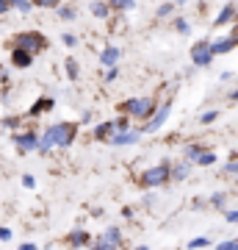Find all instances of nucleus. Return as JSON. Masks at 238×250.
<instances>
[{
    "label": "nucleus",
    "mask_w": 238,
    "mask_h": 250,
    "mask_svg": "<svg viewBox=\"0 0 238 250\" xmlns=\"http://www.w3.org/2000/svg\"><path fill=\"white\" fill-rule=\"evenodd\" d=\"M236 187H238V175H236Z\"/></svg>",
    "instance_id": "47"
},
{
    "label": "nucleus",
    "mask_w": 238,
    "mask_h": 250,
    "mask_svg": "<svg viewBox=\"0 0 238 250\" xmlns=\"http://www.w3.org/2000/svg\"><path fill=\"white\" fill-rule=\"evenodd\" d=\"M141 128H128V131H116L111 139H108V145H114V147H130V145H139L141 139Z\"/></svg>",
    "instance_id": "7"
},
{
    "label": "nucleus",
    "mask_w": 238,
    "mask_h": 250,
    "mask_svg": "<svg viewBox=\"0 0 238 250\" xmlns=\"http://www.w3.org/2000/svg\"><path fill=\"white\" fill-rule=\"evenodd\" d=\"M233 245H236V239H227V242H219L213 250H233Z\"/></svg>",
    "instance_id": "40"
},
{
    "label": "nucleus",
    "mask_w": 238,
    "mask_h": 250,
    "mask_svg": "<svg viewBox=\"0 0 238 250\" xmlns=\"http://www.w3.org/2000/svg\"><path fill=\"white\" fill-rule=\"evenodd\" d=\"M205 150H208L205 145H200V142H188V145L183 147V159H188L191 164H194V161H197V156H200V153H205Z\"/></svg>",
    "instance_id": "19"
},
{
    "label": "nucleus",
    "mask_w": 238,
    "mask_h": 250,
    "mask_svg": "<svg viewBox=\"0 0 238 250\" xmlns=\"http://www.w3.org/2000/svg\"><path fill=\"white\" fill-rule=\"evenodd\" d=\"M61 42H64L67 47H75V45H78V36H72V34H64V36H61Z\"/></svg>",
    "instance_id": "36"
},
{
    "label": "nucleus",
    "mask_w": 238,
    "mask_h": 250,
    "mask_svg": "<svg viewBox=\"0 0 238 250\" xmlns=\"http://www.w3.org/2000/svg\"><path fill=\"white\" fill-rule=\"evenodd\" d=\"M53 106H55L53 98H42V100H36L34 106H31V111H28V114H31V117H39V114H44V111H50Z\"/></svg>",
    "instance_id": "18"
},
{
    "label": "nucleus",
    "mask_w": 238,
    "mask_h": 250,
    "mask_svg": "<svg viewBox=\"0 0 238 250\" xmlns=\"http://www.w3.org/2000/svg\"><path fill=\"white\" fill-rule=\"evenodd\" d=\"M233 250H238V239H236V245H233Z\"/></svg>",
    "instance_id": "46"
},
{
    "label": "nucleus",
    "mask_w": 238,
    "mask_h": 250,
    "mask_svg": "<svg viewBox=\"0 0 238 250\" xmlns=\"http://www.w3.org/2000/svg\"><path fill=\"white\" fill-rule=\"evenodd\" d=\"M3 125H6V128H19V117H6Z\"/></svg>",
    "instance_id": "39"
},
{
    "label": "nucleus",
    "mask_w": 238,
    "mask_h": 250,
    "mask_svg": "<svg viewBox=\"0 0 238 250\" xmlns=\"http://www.w3.org/2000/svg\"><path fill=\"white\" fill-rule=\"evenodd\" d=\"M213 164H216V153H213V150L200 153V156H197V161H194V167H213Z\"/></svg>",
    "instance_id": "21"
},
{
    "label": "nucleus",
    "mask_w": 238,
    "mask_h": 250,
    "mask_svg": "<svg viewBox=\"0 0 238 250\" xmlns=\"http://www.w3.org/2000/svg\"><path fill=\"white\" fill-rule=\"evenodd\" d=\"M92 14H94L97 20H108L111 17V6L103 3V0H94V3H92Z\"/></svg>",
    "instance_id": "20"
},
{
    "label": "nucleus",
    "mask_w": 238,
    "mask_h": 250,
    "mask_svg": "<svg viewBox=\"0 0 238 250\" xmlns=\"http://www.w3.org/2000/svg\"><path fill=\"white\" fill-rule=\"evenodd\" d=\"M191 208H194V211H205V208H208V197H194V200H191Z\"/></svg>",
    "instance_id": "33"
},
{
    "label": "nucleus",
    "mask_w": 238,
    "mask_h": 250,
    "mask_svg": "<svg viewBox=\"0 0 238 250\" xmlns=\"http://www.w3.org/2000/svg\"><path fill=\"white\" fill-rule=\"evenodd\" d=\"M236 47H238V31L230 34V36H221L216 42H211V53H213V59H216V56H224V53H230V50H236Z\"/></svg>",
    "instance_id": "10"
},
{
    "label": "nucleus",
    "mask_w": 238,
    "mask_h": 250,
    "mask_svg": "<svg viewBox=\"0 0 238 250\" xmlns=\"http://www.w3.org/2000/svg\"><path fill=\"white\" fill-rule=\"evenodd\" d=\"M191 170H194V164H191V161L188 159H180V161H175V164H172V181H185L188 178V175H191Z\"/></svg>",
    "instance_id": "11"
},
{
    "label": "nucleus",
    "mask_w": 238,
    "mask_h": 250,
    "mask_svg": "<svg viewBox=\"0 0 238 250\" xmlns=\"http://www.w3.org/2000/svg\"><path fill=\"white\" fill-rule=\"evenodd\" d=\"M172 28H175V31H177L180 36H188V34H191V25H188V20H183V17H175Z\"/></svg>",
    "instance_id": "25"
},
{
    "label": "nucleus",
    "mask_w": 238,
    "mask_h": 250,
    "mask_svg": "<svg viewBox=\"0 0 238 250\" xmlns=\"http://www.w3.org/2000/svg\"><path fill=\"white\" fill-rule=\"evenodd\" d=\"M22 187H25V189H34V187H36V178L25 172V175H22Z\"/></svg>",
    "instance_id": "38"
},
{
    "label": "nucleus",
    "mask_w": 238,
    "mask_h": 250,
    "mask_svg": "<svg viewBox=\"0 0 238 250\" xmlns=\"http://www.w3.org/2000/svg\"><path fill=\"white\" fill-rule=\"evenodd\" d=\"M92 233L83 231V228H72L70 233H67V245H70L72 250H86L89 245H92Z\"/></svg>",
    "instance_id": "9"
},
{
    "label": "nucleus",
    "mask_w": 238,
    "mask_h": 250,
    "mask_svg": "<svg viewBox=\"0 0 238 250\" xmlns=\"http://www.w3.org/2000/svg\"><path fill=\"white\" fill-rule=\"evenodd\" d=\"M119 78V70L116 67H108V72H106V81H116Z\"/></svg>",
    "instance_id": "41"
},
{
    "label": "nucleus",
    "mask_w": 238,
    "mask_h": 250,
    "mask_svg": "<svg viewBox=\"0 0 238 250\" xmlns=\"http://www.w3.org/2000/svg\"><path fill=\"white\" fill-rule=\"evenodd\" d=\"M114 120H103V123L97 125V128H94V139H97V142H106L108 145V139H111V136H114Z\"/></svg>",
    "instance_id": "12"
},
{
    "label": "nucleus",
    "mask_w": 238,
    "mask_h": 250,
    "mask_svg": "<svg viewBox=\"0 0 238 250\" xmlns=\"http://www.w3.org/2000/svg\"><path fill=\"white\" fill-rule=\"evenodd\" d=\"M31 3H34L36 9H58L61 0H31Z\"/></svg>",
    "instance_id": "31"
},
{
    "label": "nucleus",
    "mask_w": 238,
    "mask_h": 250,
    "mask_svg": "<svg viewBox=\"0 0 238 250\" xmlns=\"http://www.w3.org/2000/svg\"><path fill=\"white\" fill-rule=\"evenodd\" d=\"M19 250H39V248H36L34 242H22V245H19Z\"/></svg>",
    "instance_id": "43"
},
{
    "label": "nucleus",
    "mask_w": 238,
    "mask_h": 250,
    "mask_svg": "<svg viewBox=\"0 0 238 250\" xmlns=\"http://www.w3.org/2000/svg\"><path fill=\"white\" fill-rule=\"evenodd\" d=\"M11 9V0H0V14H6Z\"/></svg>",
    "instance_id": "42"
},
{
    "label": "nucleus",
    "mask_w": 238,
    "mask_h": 250,
    "mask_svg": "<svg viewBox=\"0 0 238 250\" xmlns=\"http://www.w3.org/2000/svg\"><path fill=\"white\" fill-rule=\"evenodd\" d=\"M11 9H17L19 14H28V11L34 9V3L31 0H11Z\"/></svg>",
    "instance_id": "26"
},
{
    "label": "nucleus",
    "mask_w": 238,
    "mask_h": 250,
    "mask_svg": "<svg viewBox=\"0 0 238 250\" xmlns=\"http://www.w3.org/2000/svg\"><path fill=\"white\" fill-rule=\"evenodd\" d=\"M11 45L17 47V50H25L28 56H36V53H42V50H47V39L39 31H22V34H17L11 39Z\"/></svg>",
    "instance_id": "4"
},
{
    "label": "nucleus",
    "mask_w": 238,
    "mask_h": 250,
    "mask_svg": "<svg viewBox=\"0 0 238 250\" xmlns=\"http://www.w3.org/2000/svg\"><path fill=\"white\" fill-rule=\"evenodd\" d=\"M119 56H122V50H119V47L108 45L106 50L100 53V64H103V67H116V62H119Z\"/></svg>",
    "instance_id": "14"
},
{
    "label": "nucleus",
    "mask_w": 238,
    "mask_h": 250,
    "mask_svg": "<svg viewBox=\"0 0 238 250\" xmlns=\"http://www.w3.org/2000/svg\"><path fill=\"white\" fill-rule=\"evenodd\" d=\"M236 14H238V9H236V3H227L224 9L216 14V20H213V25L219 28V25H227V22H233L236 20Z\"/></svg>",
    "instance_id": "13"
},
{
    "label": "nucleus",
    "mask_w": 238,
    "mask_h": 250,
    "mask_svg": "<svg viewBox=\"0 0 238 250\" xmlns=\"http://www.w3.org/2000/svg\"><path fill=\"white\" fill-rule=\"evenodd\" d=\"M58 17L67 20V22H72V20L78 17V11L72 9V6H61V9H58Z\"/></svg>",
    "instance_id": "29"
},
{
    "label": "nucleus",
    "mask_w": 238,
    "mask_h": 250,
    "mask_svg": "<svg viewBox=\"0 0 238 250\" xmlns=\"http://www.w3.org/2000/svg\"><path fill=\"white\" fill-rule=\"evenodd\" d=\"M230 100H238V89H233V92H230Z\"/></svg>",
    "instance_id": "44"
},
{
    "label": "nucleus",
    "mask_w": 238,
    "mask_h": 250,
    "mask_svg": "<svg viewBox=\"0 0 238 250\" xmlns=\"http://www.w3.org/2000/svg\"><path fill=\"white\" fill-rule=\"evenodd\" d=\"M191 62L197 64V67H208V64L213 62V53H211V42L208 39H200L194 47H191Z\"/></svg>",
    "instance_id": "8"
},
{
    "label": "nucleus",
    "mask_w": 238,
    "mask_h": 250,
    "mask_svg": "<svg viewBox=\"0 0 238 250\" xmlns=\"http://www.w3.org/2000/svg\"><path fill=\"white\" fill-rule=\"evenodd\" d=\"M133 250H150V248H147V245H139V248H133Z\"/></svg>",
    "instance_id": "45"
},
{
    "label": "nucleus",
    "mask_w": 238,
    "mask_h": 250,
    "mask_svg": "<svg viewBox=\"0 0 238 250\" xmlns=\"http://www.w3.org/2000/svg\"><path fill=\"white\" fill-rule=\"evenodd\" d=\"M100 239H103V242H108V245H116V248H122V245H125V239H122V231H119L116 225H111V228H106V231L100 233Z\"/></svg>",
    "instance_id": "16"
},
{
    "label": "nucleus",
    "mask_w": 238,
    "mask_h": 250,
    "mask_svg": "<svg viewBox=\"0 0 238 250\" xmlns=\"http://www.w3.org/2000/svg\"><path fill=\"white\" fill-rule=\"evenodd\" d=\"M11 228H6V225H0V242H11Z\"/></svg>",
    "instance_id": "37"
},
{
    "label": "nucleus",
    "mask_w": 238,
    "mask_h": 250,
    "mask_svg": "<svg viewBox=\"0 0 238 250\" xmlns=\"http://www.w3.org/2000/svg\"><path fill=\"white\" fill-rule=\"evenodd\" d=\"M75 139H78V125L75 123H53L42 131V136H39V150L36 153L47 156L53 147H70Z\"/></svg>",
    "instance_id": "1"
},
{
    "label": "nucleus",
    "mask_w": 238,
    "mask_h": 250,
    "mask_svg": "<svg viewBox=\"0 0 238 250\" xmlns=\"http://www.w3.org/2000/svg\"><path fill=\"white\" fill-rule=\"evenodd\" d=\"M114 128H116V131H128V128H130V117H116ZM116 131H114V134H116Z\"/></svg>",
    "instance_id": "32"
},
{
    "label": "nucleus",
    "mask_w": 238,
    "mask_h": 250,
    "mask_svg": "<svg viewBox=\"0 0 238 250\" xmlns=\"http://www.w3.org/2000/svg\"><path fill=\"white\" fill-rule=\"evenodd\" d=\"M11 64H14L17 70H28V67L34 64V56H28L25 50H17V47H14V50H11Z\"/></svg>",
    "instance_id": "15"
},
{
    "label": "nucleus",
    "mask_w": 238,
    "mask_h": 250,
    "mask_svg": "<svg viewBox=\"0 0 238 250\" xmlns=\"http://www.w3.org/2000/svg\"><path fill=\"white\" fill-rule=\"evenodd\" d=\"M169 184H172V161L150 164V167L139 175L141 189H164V187H169Z\"/></svg>",
    "instance_id": "2"
},
{
    "label": "nucleus",
    "mask_w": 238,
    "mask_h": 250,
    "mask_svg": "<svg viewBox=\"0 0 238 250\" xmlns=\"http://www.w3.org/2000/svg\"><path fill=\"white\" fill-rule=\"evenodd\" d=\"M216 120H219V108H211V111H205V114L200 117L202 125H211V123H216Z\"/></svg>",
    "instance_id": "30"
},
{
    "label": "nucleus",
    "mask_w": 238,
    "mask_h": 250,
    "mask_svg": "<svg viewBox=\"0 0 238 250\" xmlns=\"http://www.w3.org/2000/svg\"><path fill=\"white\" fill-rule=\"evenodd\" d=\"M11 142L17 145L19 153H34V150H39V134H36V131H17Z\"/></svg>",
    "instance_id": "6"
},
{
    "label": "nucleus",
    "mask_w": 238,
    "mask_h": 250,
    "mask_svg": "<svg viewBox=\"0 0 238 250\" xmlns=\"http://www.w3.org/2000/svg\"><path fill=\"white\" fill-rule=\"evenodd\" d=\"M64 70H67V78L70 81H78V75H80V67H78V62H75V59H67V62H64Z\"/></svg>",
    "instance_id": "23"
},
{
    "label": "nucleus",
    "mask_w": 238,
    "mask_h": 250,
    "mask_svg": "<svg viewBox=\"0 0 238 250\" xmlns=\"http://www.w3.org/2000/svg\"><path fill=\"white\" fill-rule=\"evenodd\" d=\"M172 11H175V3H164V6H158V11H155V14H158V17H169Z\"/></svg>",
    "instance_id": "34"
},
{
    "label": "nucleus",
    "mask_w": 238,
    "mask_h": 250,
    "mask_svg": "<svg viewBox=\"0 0 238 250\" xmlns=\"http://www.w3.org/2000/svg\"><path fill=\"white\" fill-rule=\"evenodd\" d=\"M185 248L188 250H205V248H211V239H208V236H194V239H188Z\"/></svg>",
    "instance_id": "24"
},
{
    "label": "nucleus",
    "mask_w": 238,
    "mask_h": 250,
    "mask_svg": "<svg viewBox=\"0 0 238 250\" xmlns=\"http://www.w3.org/2000/svg\"><path fill=\"white\" fill-rule=\"evenodd\" d=\"M224 220H227L230 225H238V208H227V211H224Z\"/></svg>",
    "instance_id": "35"
},
{
    "label": "nucleus",
    "mask_w": 238,
    "mask_h": 250,
    "mask_svg": "<svg viewBox=\"0 0 238 250\" xmlns=\"http://www.w3.org/2000/svg\"><path fill=\"white\" fill-rule=\"evenodd\" d=\"M155 108H158V98H130L122 103V111L133 120H150Z\"/></svg>",
    "instance_id": "3"
},
{
    "label": "nucleus",
    "mask_w": 238,
    "mask_h": 250,
    "mask_svg": "<svg viewBox=\"0 0 238 250\" xmlns=\"http://www.w3.org/2000/svg\"><path fill=\"white\" fill-rule=\"evenodd\" d=\"M208 208H216V211L224 214V211H227V192H219V189H216V192L208 197Z\"/></svg>",
    "instance_id": "17"
},
{
    "label": "nucleus",
    "mask_w": 238,
    "mask_h": 250,
    "mask_svg": "<svg viewBox=\"0 0 238 250\" xmlns=\"http://www.w3.org/2000/svg\"><path fill=\"white\" fill-rule=\"evenodd\" d=\"M169 111H172V100H164V103H158V108L152 111V117H150L144 125H141V134H158L161 128H164V123L169 120Z\"/></svg>",
    "instance_id": "5"
},
{
    "label": "nucleus",
    "mask_w": 238,
    "mask_h": 250,
    "mask_svg": "<svg viewBox=\"0 0 238 250\" xmlns=\"http://www.w3.org/2000/svg\"><path fill=\"white\" fill-rule=\"evenodd\" d=\"M89 250H122V248H116V245H108V242H103V239L97 236V239L89 245Z\"/></svg>",
    "instance_id": "27"
},
{
    "label": "nucleus",
    "mask_w": 238,
    "mask_h": 250,
    "mask_svg": "<svg viewBox=\"0 0 238 250\" xmlns=\"http://www.w3.org/2000/svg\"><path fill=\"white\" fill-rule=\"evenodd\" d=\"M111 11H130L136 9V0H108Z\"/></svg>",
    "instance_id": "22"
},
{
    "label": "nucleus",
    "mask_w": 238,
    "mask_h": 250,
    "mask_svg": "<svg viewBox=\"0 0 238 250\" xmlns=\"http://www.w3.org/2000/svg\"><path fill=\"white\" fill-rule=\"evenodd\" d=\"M221 172H224V175H230V178H236V175H238V159H230L227 164L221 167Z\"/></svg>",
    "instance_id": "28"
}]
</instances>
